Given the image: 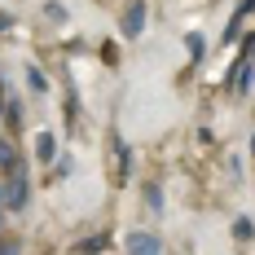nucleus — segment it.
Instances as JSON below:
<instances>
[{
	"label": "nucleus",
	"instance_id": "6",
	"mask_svg": "<svg viewBox=\"0 0 255 255\" xmlns=\"http://www.w3.org/2000/svg\"><path fill=\"white\" fill-rule=\"evenodd\" d=\"M115 158H119V176H115V180H128V176H132V150H128L124 136H115Z\"/></svg>",
	"mask_w": 255,
	"mask_h": 255
},
{
	"label": "nucleus",
	"instance_id": "14",
	"mask_svg": "<svg viewBox=\"0 0 255 255\" xmlns=\"http://www.w3.org/2000/svg\"><path fill=\"white\" fill-rule=\"evenodd\" d=\"M0 255H18V242H0Z\"/></svg>",
	"mask_w": 255,
	"mask_h": 255
},
{
	"label": "nucleus",
	"instance_id": "5",
	"mask_svg": "<svg viewBox=\"0 0 255 255\" xmlns=\"http://www.w3.org/2000/svg\"><path fill=\"white\" fill-rule=\"evenodd\" d=\"M251 13H255V0H242V4L233 9V18H229V26H225V35H220V40H233V35H238V26L247 22Z\"/></svg>",
	"mask_w": 255,
	"mask_h": 255
},
{
	"label": "nucleus",
	"instance_id": "4",
	"mask_svg": "<svg viewBox=\"0 0 255 255\" xmlns=\"http://www.w3.org/2000/svg\"><path fill=\"white\" fill-rule=\"evenodd\" d=\"M57 158V136L53 132H35V163H53Z\"/></svg>",
	"mask_w": 255,
	"mask_h": 255
},
{
	"label": "nucleus",
	"instance_id": "9",
	"mask_svg": "<svg viewBox=\"0 0 255 255\" xmlns=\"http://www.w3.org/2000/svg\"><path fill=\"white\" fill-rule=\"evenodd\" d=\"M185 49H189V57H194V62H198V57H203V53H207V44H203V35H198V31H189V35H185Z\"/></svg>",
	"mask_w": 255,
	"mask_h": 255
},
{
	"label": "nucleus",
	"instance_id": "15",
	"mask_svg": "<svg viewBox=\"0 0 255 255\" xmlns=\"http://www.w3.org/2000/svg\"><path fill=\"white\" fill-rule=\"evenodd\" d=\"M0 203H4V185H0Z\"/></svg>",
	"mask_w": 255,
	"mask_h": 255
},
{
	"label": "nucleus",
	"instance_id": "18",
	"mask_svg": "<svg viewBox=\"0 0 255 255\" xmlns=\"http://www.w3.org/2000/svg\"><path fill=\"white\" fill-rule=\"evenodd\" d=\"M0 26H9V22H4V18H0Z\"/></svg>",
	"mask_w": 255,
	"mask_h": 255
},
{
	"label": "nucleus",
	"instance_id": "10",
	"mask_svg": "<svg viewBox=\"0 0 255 255\" xmlns=\"http://www.w3.org/2000/svg\"><path fill=\"white\" fill-rule=\"evenodd\" d=\"M106 251V238H84L79 242V255H102Z\"/></svg>",
	"mask_w": 255,
	"mask_h": 255
},
{
	"label": "nucleus",
	"instance_id": "11",
	"mask_svg": "<svg viewBox=\"0 0 255 255\" xmlns=\"http://www.w3.org/2000/svg\"><path fill=\"white\" fill-rule=\"evenodd\" d=\"M26 84H31V93H44V88H49V79L40 75L35 66H26Z\"/></svg>",
	"mask_w": 255,
	"mask_h": 255
},
{
	"label": "nucleus",
	"instance_id": "2",
	"mask_svg": "<svg viewBox=\"0 0 255 255\" xmlns=\"http://www.w3.org/2000/svg\"><path fill=\"white\" fill-rule=\"evenodd\" d=\"M119 26H124V35H141V31H145V0H128Z\"/></svg>",
	"mask_w": 255,
	"mask_h": 255
},
{
	"label": "nucleus",
	"instance_id": "16",
	"mask_svg": "<svg viewBox=\"0 0 255 255\" xmlns=\"http://www.w3.org/2000/svg\"><path fill=\"white\" fill-rule=\"evenodd\" d=\"M251 154H255V136H251Z\"/></svg>",
	"mask_w": 255,
	"mask_h": 255
},
{
	"label": "nucleus",
	"instance_id": "7",
	"mask_svg": "<svg viewBox=\"0 0 255 255\" xmlns=\"http://www.w3.org/2000/svg\"><path fill=\"white\" fill-rule=\"evenodd\" d=\"M0 167H18V150L9 136H0Z\"/></svg>",
	"mask_w": 255,
	"mask_h": 255
},
{
	"label": "nucleus",
	"instance_id": "8",
	"mask_svg": "<svg viewBox=\"0 0 255 255\" xmlns=\"http://www.w3.org/2000/svg\"><path fill=\"white\" fill-rule=\"evenodd\" d=\"M233 238H238V242H251V238H255V225L247 220V216H238V220H233Z\"/></svg>",
	"mask_w": 255,
	"mask_h": 255
},
{
	"label": "nucleus",
	"instance_id": "1",
	"mask_svg": "<svg viewBox=\"0 0 255 255\" xmlns=\"http://www.w3.org/2000/svg\"><path fill=\"white\" fill-rule=\"evenodd\" d=\"M26 198H31V180H26L22 167H13V176L4 180V207H9V211H22Z\"/></svg>",
	"mask_w": 255,
	"mask_h": 255
},
{
	"label": "nucleus",
	"instance_id": "13",
	"mask_svg": "<svg viewBox=\"0 0 255 255\" xmlns=\"http://www.w3.org/2000/svg\"><path fill=\"white\" fill-rule=\"evenodd\" d=\"M53 172H57V180H66L71 172H75V163H71V158H57V167H53Z\"/></svg>",
	"mask_w": 255,
	"mask_h": 255
},
{
	"label": "nucleus",
	"instance_id": "12",
	"mask_svg": "<svg viewBox=\"0 0 255 255\" xmlns=\"http://www.w3.org/2000/svg\"><path fill=\"white\" fill-rule=\"evenodd\" d=\"M145 203H150V211H163V185H150L145 189Z\"/></svg>",
	"mask_w": 255,
	"mask_h": 255
},
{
	"label": "nucleus",
	"instance_id": "17",
	"mask_svg": "<svg viewBox=\"0 0 255 255\" xmlns=\"http://www.w3.org/2000/svg\"><path fill=\"white\" fill-rule=\"evenodd\" d=\"M0 225H4V211H0Z\"/></svg>",
	"mask_w": 255,
	"mask_h": 255
},
{
	"label": "nucleus",
	"instance_id": "3",
	"mask_svg": "<svg viewBox=\"0 0 255 255\" xmlns=\"http://www.w3.org/2000/svg\"><path fill=\"white\" fill-rule=\"evenodd\" d=\"M128 255H163V242L154 233L136 229V233H128Z\"/></svg>",
	"mask_w": 255,
	"mask_h": 255
}]
</instances>
